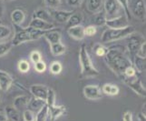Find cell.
Here are the masks:
<instances>
[{"mask_svg": "<svg viewBox=\"0 0 146 121\" xmlns=\"http://www.w3.org/2000/svg\"><path fill=\"white\" fill-rule=\"evenodd\" d=\"M133 63H134V68L136 70V72L138 71L139 73H142L145 71V58L135 56Z\"/></svg>", "mask_w": 146, "mask_h": 121, "instance_id": "obj_27", "label": "cell"}, {"mask_svg": "<svg viewBox=\"0 0 146 121\" xmlns=\"http://www.w3.org/2000/svg\"><path fill=\"white\" fill-rule=\"evenodd\" d=\"M104 6V0H87L86 7L89 12L97 14L101 12Z\"/></svg>", "mask_w": 146, "mask_h": 121, "instance_id": "obj_18", "label": "cell"}, {"mask_svg": "<svg viewBox=\"0 0 146 121\" xmlns=\"http://www.w3.org/2000/svg\"><path fill=\"white\" fill-rule=\"evenodd\" d=\"M35 69H36V71H37L38 73H44L46 70V65L43 60H40L39 62L35 64Z\"/></svg>", "mask_w": 146, "mask_h": 121, "instance_id": "obj_39", "label": "cell"}, {"mask_svg": "<svg viewBox=\"0 0 146 121\" xmlns=\"http://www.w3.org/2000/svg\"><path fill=\"white\" fill-rule=\"evenodd\" d=\"M79 61L80 65H81V71L83 77L91 78L99 75V71L94 67L92 60L90 58V56L84 45H82L81 48H80Z\"/></svg>", "mask_w": 146, "mask_h": 121, "instance_id": "obj_3", "label": "cell"}, {"mask_svg": "<svg viewBox=\"0 0 146 121\" xmlns=\"http://www.w3.org/2000/svg\"><path fill=\"white\" fill-rule=\"evenodd\" d=\"M83 15L81 13H73V15L69 17V19L66 22V27L67 28L80 26L81 23L83 22Z\"/></svg>", "mask_w": 146, "mask_h": 121, "instance_id": "obj_23", "label": "cell"}, {"mask_svg": "<svg viewBox=\"0 0 146 121\" xmlns=\"http://www.w3.org/2000/svg\"><path fill=\"white\" fill-rule=\"evenodd\" d=\"M29 27L40 30V31H50L54 28V26L53 23H48L37 18H33L29 24Z\"/></svg>", "mask_w": 146, "mask_h": 121, "instance_id": "obj_11", "label": "cell"}, {"mask_svg": "<svg viewBox=\"0 0 146 121\" xmlns=\"http://www.w3.org/2000/svg\"><path fill=\"white\" fill-rule=\"evenodd\" d=\"M44 33H46V31H40V30L34 29L28 27L27 28L21 29L20 31L17 32L11 43L13 46H18L20 44L33 41V40H36L42 37H44Z\"/></svg>", "mask_w": 146, "mask_h": 121, "instance_id": "obj_2", "label": "cell"}, {"mask_svg": "<svg viewBox=\"0 0 146 121\" xmlns=\"http://www.w3.org/2000/svg\"><path fill=\"white\" fill-rule=\"evenodd\" d=\"M46 101L42 99H39V98H30L28 105H27V109L31 110L34 113H37L38 111H40L44 106H46Z\"/></svg>", "mask_w": 146, "mask_h": 121, "instance_id": "obj_17", "label": "cell"}, {"mask_svg": "<svg viewBox=\"0 0 146 121\" xmlns=\"http://www.w3.org/2000/svg\"><path fill=\"white\" fill-rule=\"evenodd\" d=\"M96 34V27L94 26H89L86 28H84V35L85 36H94V35Z\"/></svg>", "mask_w": 146, "mask_h": 121, "instance_id": "obj_42", "label": "cell"}, {"mask_svg": "<svg viewBox=\"0 0 146 121\" xmlns=\"http://www.w3.org/2000/svg\"><path fill=\"white\" fill-rule=\"evenodd\" d=\"M106 17H105L104 14L103 13H97L96 15H95V17L94 18V23L95 25H97V26H103V25H105V21H106Z\"/></svg>", "mask_w": 146, "mask_h": 121, "instance_id": "obj_32", "label": "cell"}, {"mask_svg": "<svg viewBox=\"0 0 146 121\" xmlns=\"http://www.w3.org/2000/svg\"><path fill=\"white\" fill-rule=\"evenodd\" d=\"M104 7L107 17H109L107 19H110V18H113L115 15L118 13L120 5L118 4L116 0H105L104 3Z\"/></svg>", "mask_w": 146, "mask_h": 121, "instance_id": "obj_10", "label": "cell"}, {"mask_svg": "<svg viewBox=\"0 0 146 121\" xmlns=\"http://www.w3.org/2000/svg\"><path fill=\"white\" fill-rule=\"evenodd\" d=\"M105 26H107L108 28L111 29H120L126 27L128 25V18L126 16H120L115 17L113 18L106 19L105 21Z\"/></svg>", "mask_w": 146, "mask_h": 121, "instance_id": "obj_7", "label": "cell"}, {"mask_svg": "<svg viewBox=\"0 0 146 121\" xmlns=\"http://www.w3.org/2000/svg\"><path fill=\"white\" fill-rule=\"evenodd\" d=\"M30 98L26 95H22V96H18L16 98L14 99L13 102V107L15 108H17L18 111L19 110L23 109L24 108L27 107L28 102H29Z\"/></svg>", "mask_w": 146, "mask_h": 121, "instance_id": "obj_19", "label": "cell"}, {"mask_svg": "<svg viewBox=\"0 0 146 121\" xmlns=\"http://www.w3.org/2000/svg\"><path fill=\"white\" fill-rule=\"evenodd\" d=\"M11 19L15 25L20 26L26 19V14L21 9H15L11 14Z\"/></svg>", "mask_w": 146, "mask_h": 121, "instance_id": "obj_21", "label": "cell"}, {"mask_svg": "<svg viewBox=\"0 0 146 121\" xmlns=\"http://www.w3.org/2000/svg\"><path fill=\"white\" fill-rule=\"evenodd\" d=\"M81 2H82V0H66L67 5H69V6H71V7H77L81 4Z\"/></svg>", "mask_w": 146, "mask_h": 121, "instance_id": "obj_45", "label": "cell"}, {"mask_svg": "<svg viewBox=\"0 0 146 121\" xmlns=\"http://www.w3.org/2000/svg\"><path fill=\"white\" fill-rule=\"evenodd\" d=\"M129 13L134 17L143 20L145 17V5L143 0H127Z\"/></svg>", "mask_w": 146, "mask_h": 121, "instance_id": "obj_5", "label": "cell"}, {"mask_svg": "<svg viewBox=\"0 0 146 121\" xmlns=\"http://www.w3.org/2000/svg\"><path fill=\"white\" fill-rule=\"evenodd\" d=\"M145 41L142 36L140 35H131L127 43V48L130 53L136 54L142 44Z\"/></svg>", "mask_w": 146, "mask_h": 121, "instance_id": "obj_8", "label": "cell"}, {"mask_svg": "<svg viewBox=\"0 0 146 121\" xmlns=\"http://www.w3.org/2000/svg\"><path fill=\"white\" fill-rule=\"evenodd\" d=\"M30 59H31V61L33 63H37L39 62L40 60H42V56L41 54H40L39 51H36V50H35V51H33L31 54H30Z\"/></svg>", "mask_w": 146, "mask_h": 121, "instance_id": "obj_40", "label": "cell"}, {"mask_svg": "<svg viewBox=\"0 0 146 121\" xmlns=\"http://www.w3.org/2000/svg\"><path fill=\"white\" fill-rule=\"evenodd\" d=\"M133 32H134V27L133 26H127L126 27L120 28V29L108 28L103 33L102 37H101V42L108 43V42L117 41V40L123 39L124 37L131 36Z\"/></svg>", "mask_w": 146, "mask_h": 121, "instance_id": "obj_4", "label": "cell"}, {"mask_svg": "<svg viewBox=\"0 0 146 121\" xmlns=\"http://www.w3.org/2000/svg\"><path fill=\"white\" fill-rule=\"evenodd\" d=\"M124 76L125 79H128V78H133L134 77H136V70L135 68L133 67V66H131V67H128L126 69L124 70V72L123 74Z\"/></svg>", "mask_w": 146, "mask_h": 121, "instance_id": "obj_36", "label": "cell"}, {"mask_svg": "<svg viewBox=\"0 0 146 121\" xmlns=\"http://www.w3.org/2000/svg\"><path fill=\"white\" fill-rule=\"evenodd\" d=\"M5 1H11V0H5Z\"/></svg>", "mask_w": 146, "mask_h": 121, "instance_id": "obj_49", "label": "cell"}, {"mask_svg": "<svg viewBox=\"0 0 146 121\" xmlns=\"http://www.w3.org/2000/svg\"><path fill=\"white\" fill-rule=\"evenodd\" d=\"M67 32H68L69 36L75 40H82L85 37L84 28L81 26V25H80V26L67 28Z\"/></svg>", "mask_w": 146, "mask_h": 121, "instance_id": "obj_16", "label": "cell"}, {"mask_svg": "<svg viewBox=\"0 0 146 121\" xmlns=\"http://www.w3.org/2000/svg\"><path fill=\"white\" fill-rule=\"evenodd\" d=\"M107 51H108V48H106L105 47L102 46V45H99V44H97L94 47V53L98 57H105Z\"/></svg>", "mask_w": 146, "mask_h": 121, "instance_id": "obj_33", "label": "cell"}, {"mask_svg": "<svg viewBox=\"0 0 146 121\" xmlns=\"http://www.w3.org/2000/svg\"><path fill=\"white\" fill-rule=\"evenodd\" d=\"M123 121H133V113L131 111H125L123 115Z\"/></svg>", "mask_w": 146, "mask_h": 121, "instance_id": "obj_44", "label": "cell"}, {"mask_svg": "<svg viewBox=\"0 0 146 121\" xmlns=\"http://www.w3.org/2000/svg\"><path fill=\"white\" fill-rule=\"evenodd\" d=\"M102 92L104 93L105 95H108V96H116L119 94L120 92V89L117 87L116 85H113V84H104L102 88Z\"/></svg>", "mask_w": 146, "mask_h": 121, "instance_id": "obj_25", "label": "cell"}, {"mask_svg": "<svg viewBox=\"0 0 146 121\" xmlns=\"http://www.w3.org/2000/svg\"><path fill=\"white\" fill-rule=\"evenodd\" d=\"M5 114L7 117V119L11 121H20V112L17 108H15L13 106H7L5 108Z\"/></svg>", "mask_w": 146, "mask_h": 121, "instance_id": "obj_22", "label": "cell"}, {"mask_svg": "<svg viewBox=\"0 0 146 121\" xmlns=\"http://www.w3.org/2000/svg\"><path fill=\"white\" fill-rule=\"evenodd\" d=\"M14 82L13 78L7 72L0 69V90L7 92Z\"/></svg>", "mask_w": 146, "mask_h": 121, "instance_id": "obj_14", "label": "cell"}, {"mask_svg": "<svg viewBox=\"0 0 146 121\" xmlns=\"http://www.w3.org/2000/svg\"><path fill=\"white\" fill-rule=\"evenodd\" d=\"M116 1L120 5V7H123V9L124 10V12H125V16H126V17L129 19L130 18V13H129V10H128L127 0H116Z\"/></svg>", "mask_w": 146, "mask_h": 121, "instance_id": "obj_41", "label": "cell"}, {"mask_svg": "<svg viewBox=\"0 0 146 121\" xmlns=\"http://www.w3.org/2000/svg\"><path fill=\"white\" fill-rule=\"evenodd\" d=\"M48 108V114H50L51 121H55L58 118L63 116L65 113V108L64 106H56L54 105L53 107H47Z\"/></svg>", "mask_w": 146, "mask_h": 121, "instance_id": "obj_15", "label": "cell"}, {"mask_svg": "<svg viewBox=\"0 0 146 121\" xmlns=\"http://www.w3.org/2000/svg\"><path fill=\"white\" fill-rule=\"evenodd\" d=\"M48 108L46 105L44 107L40 110V111L37 112L36 114V118L35 121H46V118L48 117Z\"/></svg>", "mask_w": 146, "mask_h": 121, "instance_id": "obj_30", "label": "cell"}, {"mask_svg": "<svg viewBox=\"0 0 146 121\" xmlns=\"http://www.w3.org/2000/svg\"><path fill=\"white\" fill-rule=\"evenodd\" d=\"M44 3L49 8L55 9L61 5V0H44Z\"/></svg>", "mask_w": 146, "mask_h": 121, "instance_id": "obj_38", "label": "cell"}, {"mask_svg": "<svg viewBox=\"0 0 146 121\" xmlns=\"http://www.w3.org/2000/svg\"><path fill=\"white\" fill-rule=\"evenodd\" d=\"M55 101H56V97H55V93L52 88H48L47 96L46 99V104L47 107H53L55 105Z\"/></svg>", "mask_w": 146, "mask_h": 121, "instance_id": "obj_28", "label": "cell"}, {"mask_svg": "<svg viewBox=\"0 0 146 121\" xmlns=\"http://www.w3.org/2000/svg\"><path fill=\"white\" fill-rule=\"evenodd\" d=\"M64 52H65V47L61 42L51 45V53L53 56L54 57L61 56Z\"/></svg>", "mask_w": 146, "mask_h": 121, "instance_id": "obj_26", "label": "cell"}, {"mask_svg": "<svg viewBox=\"0 0 146 121\" xmlns=\"http://www.w3.org/2000/svg\"><path fill=\"white\" fill-rule=\"evenodd\" d=\"M138 120L139 121H146V116L143 115L142 113H140L138 115Z\"/></svg>", "mask_w": 146, "mask_h": 121, "instance_id": "obj_48", "label": "cell"}, {"mask_svg": "<svg viewBox=\"0 0 146 121\" xmlns=\"http://www.w3.org/2000/svg\"><path fill=\"white\" fill-rule=\"evenodd\" d=\"M136 56L145 58V56H146V42L145 41L142 44V46L140 47L138 52L136 53Z\"/></svg>", "mask_w": 146, "mask_h": 121, "instance_id": "obj_43", "label": "cell"}, {"mask_svg": "<svg viewBox=\"0 0 146 121\" xmlns=\"http://www.w3.org/2000/svg\"><path fill=\"white\" fill-rule=\"evenodd\" d=\"M4 11H5V7L3 4V0H0V18L3 17Z\"/></svg>", "mask_w": 146, "mask_h": 121, "instance_id": "obj_46", "label": "cell"}, {"mask_svg": "<svg viewBox=\"0 0 146 121\" xmlns=\"http://www.w3.org/2000/svg\"><path fill=\"white\" fill-rule=\"evenodd\" d=\"M121 48H110L105 55V60L110 68L116 74H123L124 70L128 67H131V60L123 55V49Z\"/></svg>", "mask_w": 146, "mask_h": 121, "instance_id": "obj_1", "label": "cell"}, {"mask_svg": "<svg viewBox=\"0 0 146 121\" xmlns=\"http://www.w3.org/2000/svg\"><path fill=\"white\" fill-rule=\"evenodd\" d=\"M48 88L42 85H33L30 87V92L34 96V98H39L46 101L47 96Z\"/></svg>", "mask_w": 146, "mask_h": 121, "instance_id": "obj_13", "label": "cell"}, {"mask_svg": "<svg viewBox=\"0 0 146 121\" xmlns=\"http://www.w3.org/2000/svg\"><path fill=\"white\" fill-rule=\"evenodd\" d=\"M17 67H18V70L22 73H27L30 69V65L27 60H20L18 62Z\"/></svg>", "mask_w": 146, "mask_h": 121, "instance_id": "obj_34", "label": "cell"}, {"mask_svg": "<svg viewBox=\"0 0 146 121\" xmlns=\"http://www.w3.org/2000/svg\"><path fill=\"white\" fill-rule=\"evenodd\" d=\"M44 37L50 43V45L61 42V33L57 31H46Z\"/></svg>", "mask_w": 146, "mask_h": 121, "instance_id": "obj_24", "label": "cell"}, {"mask_svg": "<svg viewBox=\"0 0 146 121\" xmlns=\"http://www.w3.org/2000/svg\"><path fill=\"white\" fill-rule=\"evenodd\" d=\"M12 47H13V45L11 41L0 43V57H4L5 55H7L10 50H11Z\"/></svg>", "mask_w": 146, "mask_h": 121, "instance_id": "obj_29", "label": "cell"}, {"mask_svg": "<svg viewBox=\"0 0 146 121\" xmlns=\"http://www.w3.org/2000/svg\"><path fill=\"white\" fill-rule=\"evenodd\" d=\"M62 64L58 62V61H54L51 66H50V72H51L53 75H58L61 73L62 71Z\"/></svg>", "mask_w": 146, "mask_h": 121, "instance_id": "obj_31", "label": "cell"}, {"mask_svg": "<svg viewBox=\"0 0 146 121\" xmlns=\"http://www.w3.org/2000/svg\"><path fill=\"white\" fill-rule=\"evenodd\" d=\"M84 96L89 100H98L103 97V92L98 86L88 85L85 86L83 89Z\"/></svg>", "mask_w": 146, "mask_h": 121, "instance_id": "obj_6", "label": "cell"}, {"mask_svg": "<svg viewBox=\"0 0 146 121\" xmlns=\"http://www.w3.org/2000/svg\"><path fill=\"white\" fill-rule=\"evenodd\" d=\"M33 18H37V19L43 20V21H46L48 23H51L52 19H53L50 13L44 8L36 9L33 14Z\"/></svg>", "mask_w": 146, "mask_h": 121, "instance_id": "obj_20", "label": "cell"}, {"mask_svg": "<svg viewBox=\"0 0 146 121\" xmlns=\"http://www.w3.org/2000/svg\"><path fill=\"white\" fill-rule=\"evenodd\" d=\"M134 78H128L129 80H125V83H126L128 87L132 88L136 94H138L139 96H141V97H143V98H145V96H146L145 87L143 85L142 81H141L140 79Z\"/></svg>", "mask_w": 146, "mask_h": 121, "instance_id": "obj_9", "label": "cell"}, {"mask_svg": "<svg viewBox=\"0 0 146 121\" xmlns=\"http://www.w3.org/2000/svg\"><path fill=\"white\" fill-rule=\"evenodd\" d=\"M53 19L56 20L59 23H66L69 17L73 15V11H64V10L52 9L49 12Z\"/></svg>", "mask_w": 146, "mask_h": 121, "instance_id": "obj_12", "label": "cell"}, {"mask_svg": "<svg viewBox=\"0 0 146 121\" xmlns=\"http://www.w3.org/2000/svg\"><path fill=\"white\" fill-rule=\"evenodd\" d=\"M7 117L6 116V114L3 112H0V121H7Z\"/></svg>", "mask_w": 146, "mask_h": 121, "instance_id": "obj_47", "label": "cell"}, {"mask_svg": "<svg viewBox=\"0 0 146 121\" xmlns=\"http://www.w3.org/2000/svg\"><path fill=\"white\" fill-rule=\"evenodd\" d=\"M11 34V29L7 26L0 25V39L7 38Z\"/></svg>", "mask_w": 146, "mask_h": 121, "instance_id": "obj_35", "label": "cell"}, {"mask_svg": "<svg viewBox=\"0 0 146 121\" xmlns=\"http://www.w3.org/2000/svg\"><path fill=\"white\" fill-rule=\"evenodd\" d=\"M24 121H35L36 120V114L29 109H26L23 112Z\"/></svg>", "mask_w": 146, "mask_h": 121, "instance_id": "obj_37", "label": "cell"}]
</instances>
